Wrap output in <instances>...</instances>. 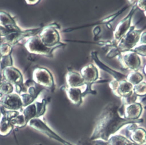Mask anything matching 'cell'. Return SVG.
Masks as SVG:
<instances>
[{"label":"cell","instance_id":"obj_1","mask_svg":"<svg viewBox=\"0 0 146 145\" xmlns=\"http://www.w3.org/2000/svg\"><path fill=\"white\" fill-rule=\"evenodd\" d=\"M119 106L117 103L111 102L103 109L97 118L94 129L90 137V140H102L106 141L111 135L124 126L131 123H141L143 118L136 120H129L124 118L119 113Z\"/></svg>","mask_w":146,"mask_h":145},{"label":"cell","instance_id":"obj_2","mask_svg":"<svg viewBox=\"0 0 146 145\" xmlns=\"http://www.w3.org/2000/svg\"><path fill=\"white\" fill-rule=\"evenodd\" d=\"M135 26H131L129 30L119 42L115 47L110 48L106 55L108 58L111 59L117 56L122 52L129 51L138 44L140 35L146 28V25L140 30L135 29Z\"/></svg>","mask_w":146,"mask_h":145},{"label":"cell","instance_id":"obj_3","mask_svg":"<svg viewBox=\"0 0 146 145\" xmlns=\"http://www.w3.org/2000/svg\"><path fill=\"white\" fill-rule=\"evenodd\" d=\"M133 3L131 8L128 14L123 19H121L117 24L113 32V39L110 42H100L98 44L103 45L107 48H112L115 47L121 40V39L127 33L131 27V23L132 16L137 10L136 4Z\"/></svg>","mask_w":146,"mask_h":145},{"label":"cell","instance_id":"obj_4","mask_svg":"<svg viewBox=\"0 0 146 145\" xmlns=\"http://www.w3.org/2000/svg\"><path fill=\"white\" fill-rule=\"evenodd\" d=\"M57 28L59 27L55 23L42 28L38 36L45 46L48 48L56 47L58 48L66 45L60 42V35L56 30Z\"/></svg>","mask_w":146,"mask_h":145},{"label":"cell","instance_id":"obj_5","mask_svg":"<svg viewBox=\"0 0 146 145\" xmlns=\"http://www.w3.org/2000/svg\"><path fill=\"white\" fill-rule=\"evenodd\" d=\"M24 46L27 51L33 54L43 55L52 57V52L56 47L48 48L45 46L41 42L38 35H34L27 38Z\"/></svg>","mask_w":146,"mask_h":145},{"label":"cell","instance_id":"obj_6","mask_svg":"<svg viewBox=\"0 0 146 145\" xmlns=\"http://www.w3.org/2000/svg\"><path fill=\"white\" fill-rule=\"evenodd\" d=\"M2 75L5 79L4 80L7 81L14 86L15 93L19 94L24 92L23 78L19 70L13 65L7 66L3 69Z\"/></svg>","mask_w":146,"mask_h":145},{"label":"cell","instance_id":"obj_7","mask_svg":"<svg viewBox=\"0 0 146 145\" xmlns=\"http://www.w3.org/2000/svg\"><path fill=\"white\" fill-rule=\"evenodd\" d=\"M27 125L63 145H74L59 136L40 118H34L30 120L28 122Z\"/></svg>","mask_w":146,"mask_h":145},{"label":"cell","instance_id":"obj_8","mask_svg":"<svg viewBox=\"0 0 146 145\" xmlns=\"http://www.w3.org/2000/svg\"><path fill=\"white\" fill-rule=\"evenodd\" d=\"M33 81L38 85L51 90L55 89V83L52 74L49 70L43 67L34 69L32 74Z\"/></svg>","mask_w":146,"mask_h":145},{"label":"cell","instance_id":"obj_9","mask_svg":"<svg viewBox=\"0 0 146 145\" xmlns=\"http://www.w3.org/2000/svg\"><path fill=\"white\" fill-rule=\"evenodd\" d=\"M117 57L122 67L125 69L137 71L141 67V60L139 56L133 51L122 52Z\"/></svg>","mask_w":146,"mask_h":145},{"label":"cell","instance_id":"obj_10","mask_svg":"<svg viewBox=\"0 0 146 145\" xmlns=\"http://www.w3.org/2000/svg\"><path fill=\"white\" fill-rule=\"evenodd\" d=\"M0 107L6 111H21L23 108L20 95L13 92L0 98Z\"/></svg>","mask_w":146,"mask_h":145},{"label":"cell","instance_id":"obj_11","mask_svg":"<svg viewBox=\"0 0 146 145\" xmlns=\"http://www.w3.org/2000/svg\"><path fill=\"white\" fill-rule=\"evenodd\" d=\"M108 84L113 93L120 98L127 97L133 93V86L126 80L117 81L113 78Z\"/></svg>","mask_w":146,"mask_h":145},{"label":"cell","instance_id":"obj_12","mask_svg":"<svg viewBox=\"0 0 146 145\" xmlns=\"http://www.w3.org/2000/svg\"><path fill=\"white\" fill-rule=\"evenodd\" d=\"M128 139L136 145H143L146 142V131L143 128L138 127L137 123L127 125Z\"/></svg>","mask_w":146,"mask_h":145},{"label":"cell","instance_id":"obj_13","mask_svg":"<svg viewBox=\"0 0 146 145\" xmlns=\"http://www.w3.org/2000/svg\"><path fill=\"white\" fill-rule=\"evenodd\" d=\"M84 81L87 84H92L95 82L107 81V80L98 81L99 78V73L97 68L92 64H89L83 67L80 72Z\"/></svg>","mask_w":146,"mask_h":145},{"label":"cell","instance_id":"obj_14","mask_svg":"<svg viewBox=\"0 0 146 145\" xmlns=\"http://www.w3.org/2000/svg\"><path fill=\"white\" fill-rule=\"evenodd\" d=\"M94 145H136L132 142L128 138L120 134H113L106 141L96 140L92 141Z\"/></svg>","mask_w":146,"mask_h":145},{"label":"cell","instance_id":"obj_15","mask_svg":"<svg viewBox=\"0 0 146 145\" xmlns=\"http://www.w3.org/2000/svg\"><path fill=\"white\" fill-rule=\"evenodd\" d=\"M124 113L123 117L129 120L139 119L143 111V106L139 102H134L124 105Z\"/></svg>","mask_w":146,"mask_h":145},{"label":"cell","instance_id":"obj_16","mask_svg":"<svg viewBox=\"0 0 146 145\" xmlns=\"http://www.w3.org/2000/svg\"><path fill=\"white\" fill-rule=\"evenodd\" d=\"M91 56L94 62L96 63V64L99 67V68L102 69L103 71H105L107 72L109 74H110L112 76H113V79L117 80V81H121L123 80H126L127 75L124 74L123 73L116 71L106 64H104L101 60H99V58L98 56L97 52L96 51H92L91 52Z\"/></svg>","mask_w":146,"mask_h":145},{"label":"cell","instance_id":"obj_17","mask_svg":"<svg viewBox=\"0 0 146 145\" xmlns=\"http://www.w3.org/2000/svg\"><path fill=\"white\" fill-rule=\"evenodd\" d=\"M65 78L66 85L67 87L79 88L80 86L87 85L88 84L85 82L79 73L71 70L68 71L67 72L66 74Z\"/></svg>","mask_w":146,"mask_h":145},{"label":"cell","instance_id":"obj_18","mask_svg":"<svg viewBox=\"0 0 146 145\" xmlns=\"http://www.w3.org/2000/svg\"><path fill=\"white\" fill-rule=\"evenodd\" d=\"M64 90L66 93L67 97L70 102L74 105L79 106L83 101V97L85 96L84 92L82 91L80 88H71L66 86Z\"/></svg>","mask_w":146,"mask_h":145},{"label":"cell","instance_id":"obj_19","mask_svg":"<svg viewBox=\"0 0 146 145\" xmlns=\"http://www.w3.org/2000/svg\"><path fill=\"white\" fill-rule=\"evenodd\" d=\"M2 115L0 118V135L7 136L13 130L14 127L10 122V117L6 114L5 110L0 107Z\"/></svg>","mask_w":146,"mask_h":145},{"label":"cell","instance_id":"obj_20","mask_svg":"<svg viewBox=\"0 0 146 145\" xmlns=\"http://www.w3.org/2000/svg\"><path fill=\"white\" fill-rule=\"evenodd\" d=\"M5 111L10 117V122L14 127L22 128L27 125L25 118L21 111L6 110Z\"/></svg>","mask_w":146,"mask_h":145},{"label":"cell","instance_id":"obj_21","mask_svg":"<svg viewBox=\"0 0 146 145\" xmlns=\"http://www.w3.org/2000/svg\"><path fill=\"white\" fill-rule=\"evenodd\" d=\"M21 113L25 118V119L27 123L30 120L33 119L39 118L36 101L24 107L21 111Z\"/></svg>","mask_w":146,"mask_h":145},{"label":"cell","instance_id":"obj_22","mask_svg":"<svg viewBox=\"0 0 146 145\" xmlns=\"http://www.w3.org/2000/svg\"><path fill=\"white\" fill-rule=\"evenodd\" d=\"M0 25L10 27H18L13 17L4 11H0Z\"/></svg>","mask_w":146,"mask_h":145},{"label":"cell","instance_id":"obj_23","mask_svg":"<svg viewBox=\"0 0 146 145\" xmlns=\"http://www.w3.org/2000/svg\"><path fill=\"white\" fill-rule=\"evenodd\" d=\"M143 80V75L137 71H131L126 77V80L133 86L138 84L141 82Z\"/></svg>","mask_w":146,"mask_h":145},{"label":"cell","instance_id":"obj_24","mask_svg":"<svg viewBox=\"0 0 146 145\" xmlns=\"http://www.w3.org/2000/svg\"><path fill=\"white\" fill-rule=\"evenodd\" d=\"M14 90V86L8 82L7 81L3 80L0 82V96H3L7 95L13 92Z\"/></svg>","mask_w":146,"mask_h":145},{"label":"cell","instance_id":"obj_25","mask_svg":"<svg viewBox=\"0 0 146 145\" xmlns=\"http://www.w3.org/2000/svg\"><path fill=\"white\" fill-rule=\"evenodd\" d=\"M133 92L137 97H141L146 96V82L141 81L138 84L134 85Z\"/></svg>","mask_w":146,"mask_h":145},{"label":"cell","instance_id":"obj_26","mask_svg":"<svg viewBox=\"0 0 146 145\" xmlns=\"http://www.w3.org/2000/svg\"><path fill=\"white\" fill-rule=\"evenodd\" d=\"M19 95L23 103V107L35 101L36 99L34 97L27 93V92H22L21 94H19Z\"/></svg>","mask_w":146,"mask_h":145},{"label":"cell","instance_id":"obj_27","mask_svg":"<svg viewBox=\"0 0 146 145\" xmlns=\"http://www.w3.org/2000/svg\"><path fill=\"white\" fill-rule=\"evenodd\" d=\"M12 47L6 43L0 44V55L2 57H6L11 55Z\"/></svg>","mask_w":146,"mask_h":145},{"label":"cell","instance_id":"obj_28","mask_svg":"<svg viewBox=\"0 0 146 145\" xmlns=\"http://www.w3.org/2000/svg\"><path fill=\"white\" fill-rule=\"evenodd\" d=\"M131 51L134 52L139 56H146V44H137Z\"/></svg>","mask_w":146,"mask_h":145},{"label":"cell","instance_id":"obj_29","mask_svg":"<svg viewBox=\"0 0 146 145\" xmlns=\"http://www.w3.org/2000/svg\"><path fill=\"white\" fill-rule=\"evenodd\" d=\"M26 92L34 97L35 99L37 98V97L39 94V92L37 91L36 88L35 86V85H30L27 88Z\"/></svg>","mask_w":146,"mask_h":145},{"label":"cell","instance_id":"obj_30","mask_svg":"<svg viewBox=\"0 0 146 145\" xmlns=\"http://www.w3.org/2000/svg\"><path fill=\"white\" fill-rule=\"evenodd\" d=\"M136 6L143 12L146 11V1H136Z\"/></svg>","mask_w":146,"mask_h":145},{"label":"cell","instance_id":"obj_31","mask_svg":"<svg viewBox=\"0 0 146 145\" xmlns=\"http://www.w3.org/2000/svg\"><path fill=\"white\" fill-rule=\"evenodd\" d=\"M146 44V31H143L140 35L138 44Z\"/></svg>","mask_w":146,"mask_h":145},{"label":"cell","instance_id":"obj_32","mask_svg":"<svg viewBox=\"0 0 146 145\" xmlns=\"http://www.w3.org/2000/svg\"><path fill=\"white\" fill-rule=\"evenodd\" d=\"M39 2V1H26V2L28 5H35Z\"/></svg>","mask_w":146,"mask_h":145},{"label":"cell","instance_id":"obj_33","mask_svg":"<svg viewBox=\"0 0 146 145\" xmlns=\"http://www.w3.org/2000/svg\"><path fill=\"white\" fill-rule=\"evenodd\" d=\"M1 59H2V56L1 55H0V82L1 81H2L1 80V77H2V68L1 67Z\"/></svg>","mask_w":146,"mask_h":145},{"label":"cell","instance_id":"obj_34","mask_svg":"<svg viewBox=\"0 0 146 145\" xmlns=\"http://www.w3.org/2000/svg\"><path fill=\"white\" fill-rule=\"evenodd\" d=\"M143 71H144V74L146 75V64H145V65L144 66V69H143Z\"/></svg>","mask_w":146,"mask_h":145},{"label":"cell","instance_id":"obj_35","mask_svg":"<svg viewBox=\"0 0 146 145\" xmlns=\"http://www.w3.org/2000/svg\"><path fill=\"white\" fill-rule=\"evenodd\" d=\"M1 115H2V111H1V108H0V118H1Z\"/></svg>","mask_w":146,"mask_h":145},{"label":"cell","instance_id":"obj_36","mask_svg":"<svg viewBox=\"0 0 146 145\" xmlns=\"http://www.w3.org/2000/svg\"><path fill=\"white\" fill-rule=\"evenodd\" d=\"M143 13H144V14L145 16L146 17V11H144V12H143Z\"/></svg>","mask_w":146,"mask_h":145},{"label":"cell","instance_id":"obj_37","mask_svg":"<svg viewBox=\"0 0 146 145\" xmlns=\"http://www.w3.org/2000/svg\"><path fill=\"white\" fill-rule=\"evenodd\" d=\"M35 145H42V144H35Z\"/></svg>","mask_w":146,"mask_h":145},{"label":"cell","instance_id":"obj_38","mask_svg":"<svg viewBox=\"0 0 146 145\" xmlns=\"http://www.w3.org/2000/svg\"><path fill=\"white\" fill-rule=\"evenodd\" d=\"M144 144H146V142H145V143H144Z\"/></svg>","mask_w":146,"mask_h":145},{"label":"cell","instance_id":"obj_39","mask_svg":"<svg viewBox=\"0 0 146 145\" xmlns=\"http://www.w3.org/2000/svg\"><path fill=\"white\" fill-rule=\"evenodd\" d=\"M1 96H0V98H1Z\"/></svg>","mask_w":146,"mask_h":145}]
</instances>
